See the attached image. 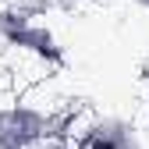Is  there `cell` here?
Instances as JSON below:
<instances>
[{"label":"cell","instance_id":"obj_1","mask_svg":"<svg viewBox=\"0 0 149 149\" xmlns=\"http://www.w3.org/2000/svg\"><path fill=\"white\" fill-rule=\"evenodd\" d=\"M82 149H121V142L110 135V132H96V135H92V139H89Z\"/></svg>","mask_w":149,"mask_h":149}]
</instances>
